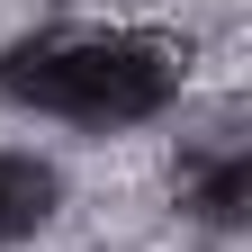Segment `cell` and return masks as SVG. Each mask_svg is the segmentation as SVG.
<instances>
[{
	"label": "cell",
	"mask_w": 252,
	"mask_h": 252,
	"mask_svg": "<svg viewBox=\"0 0 252 252\" xmlns=\"http://www.w3.org/2000/svg\"><path fill=\"white\" fill-rule=\"evenodd\" d=\"M180 72H189V45L153 36V27H45V36L0 45V99L72 117V126L162 117Z\"/></svg>",
	"instance_id": "1"
},
{
	"label": "cell",
	"mask_w": 252,
	"mask_h": 252,
	"mask_svg": "<svg viewBox=\"0 0 252 252\" xmlns=\"http://www.w3.org/2000/svg\"><path fill=\"white\" fill-rule=\"evenodd\" d=\"M243 198H252V162H243V144H198V153H180V207L198 216V225H243Z\"/></svg>",
	"instance_id": "2"
},
{
	"label": "cell",
	"mask_w": 252,
	"mask_h": 252,
	"mask_svg": "<svg viewBox=\"0 0 252 252\" xmlns=\"http://www.w3.org/2000/svg\"><path fill=\"white\" fill-rule=\"evenodd\" d=\"M54 198H63L54 162H36V153H0V243H27V234L54 216Z\"/></svg>",
	"instance_id": "3"
}]
</instances>
